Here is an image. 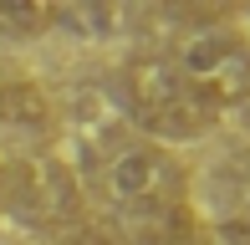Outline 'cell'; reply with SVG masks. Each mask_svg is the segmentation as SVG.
I'll list each match as a JSON object with an SVG mask.
<instances>
[{
  "mask_svg": "<svg viewBox=\"0 0 250 245\" xmlns=\"http://www.w3.org/2000/svg\"><path fill=\"white\" fill-rule=\"evenodd\" d=\"M123 102H128L133 122L148 128L153 138H199L214 122V107L179 77V66L168 57L128 61V72H123Z\"/></svg>",
  "mask_w": 250,
  "mask_h": 245,
  "instance_id": "1",
  "label": "cell"
},
{
  "mask_svg": "<svg viewBox=\"0 0 250 245\" xmlns=\"http://www.w3.org/2000/svg\"><path fill=\"white\" fill-rule=\"evenodd\" d=\"M179 77L220 113L250 102V41L235 26H204L179 46Z\"/></svg>",
  "mask_w": 250,
  "mask_h": 245,
  "instance_id": "2",
  "label": "cell"
},
{
  "mask_svg": "<svg viewBox=\"0 0 250 245\" xmlns=\"http://www.w3.org/2000/svg\"><path fill=\"white\" fill-rule=\"evenodd\" d=\"M107 194H112V204L123 215L158 220V215H174L179 209L184 179H179V163L158 143H128L107 163Z\"/></svg>",
  "mask_w": 250,
  "mask_h": 245,
  "instance_id": "3",
  "label": "cell"
},
{
  "mask_svg": "<svg viewBox=\"0 0 250 245\" xmlns=\"http://www.w3.org/2000/svg\"><path fill=\"white\" fill-rule=\"evenodd\" d=\"M46 26H51V10L31 5V0H0V36L21 41V36H36Z\"/></svg>",
  "mask_w": 250,
  "mask_h": 245,
  "instance_id": "4",
  "label": "cell"
},
{
  "mask_svg": "<svg viewBox=\"0 0 250 245\" xmlns=\"http://www.w3.org/2000/svg\"><path fill=\"white\" fill-rule=\"evenodd\" d=\"M209 245H250V215H235V220H220L214 225Z\"/></svg>",
  "mask_w": 250,
  "mask_h": 245,
  "instance_id": "5",
  "label": "cell"
},
{
  "mask_svg": "<svg viewBox=\"0 0 250 245\" xmlns=\"http://www.w3.org/2000/svg\"><path fill=\"white\" fill-rule=\"evenodd\" d=\"M240 113H245V128H250V102H245V107H240Z\"/></svg>",
  "mask_w": 250,
  "mask_h": 245,
  "instance_id": "6",
  "label": "cell"
}]
</instances>
